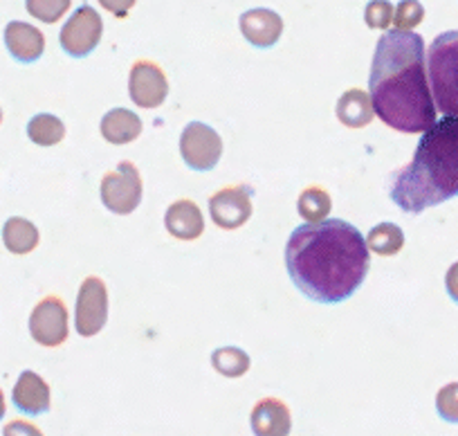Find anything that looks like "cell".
Instances as JSON below:
<instances>
[{
  "label": "cell",
  "instance_id": "1",
  "mask_svg": "<svg viewBox=\"0 0 458 436\" xmlns=\"http://www.w3.org/2000/svg\"><path fill=\"white\" fill-rule=\"evenodd\" d=\"M371 268L367 239L342 218L301 226L285 245V270L308 299L339 303L353 297Z\"/></svg>",
  "mask_w": 458,
  "mask_h": 436
},
{
  "label": "cell",
  "instance_id": "2",
  "mask_svg": "<svg viewBox=\"0 0 458 436\" xmlns=\"http://www.w3.org/2000/svg\"><path fill=\"white\" fill-rule=\"evenodd\" d=\"M369 97L373 113L400 133H425L436 124L420 34L398 30L382 34L369 74Z\"/></svg>",
  "mask_w": 458,
  "mask_h": 436
},
{
  "label": "cell",
  "instance_id": "3",
  "mask_svg": "<svg viewBox=\"0 0 458 436\" xmlns=\"http://www.w3.org/2000/svg\"><path fill=\"white\" fill-rule=\"evenodd\" d=\"M391 201L407 214L458 196V117L436 120L418 142L413 160L391 175Z\"/></svg>",
  "mask_w": 458,
  "mask_h": 436
},
{
  "label": "cell",
  "instance_id": "4",
  "mask_svg": "<svg viewBox=\"0 0 458 436\" xmlns=\"http://www.w3.org/2000/svg\"><path fill=\"white\" fill-rule=\"evenodd\" d=\"M427 79L436 111L458 117V30L434 38L427 50Z\"/></svg>",
  "mask_w": 458,
  "mask_h": 436
},
{
  "label": "cell",
  "instance_id": "5",
  "mask_svg": "<svg viewBox=\"0 0 458 436\" xmlns=\"http://www.w3.org/2000/svg\"><path fill=\"white\" fill-rule=\"evenodd\" d=\"M101 202L113 214L126 216L142 202V175L133 162H120L113 174L101 180Z\"/></svg>",
  "mask_w": 458,
  "mask_h": 436
},
{
  "label": "cell",
  "instance_id": "6",
  "mask_svg": "<svg viewBox=\"0 0 458 436\" xmlns=\"http://www.w3.org/2000/svg\"><path fill=\"white\" fill-rule=\"evenodd\" d=\"M101 34H104V21H101L99 12H95V7L90 5H81L77 12H72L68 23L64 25L59 41L65 55L83 59L99 46Z\"/></svg>",
  "mask_w": 458,
  "mask_h": 436
},
{
  "label": "cell",
  "instance_id": "7",
  "mask_svg": "<svg viewBox=\"0 0 458 436\" xmlns=\"http://www.w3.org/2000/svg\"><path fill=\"white\" fill-rule=\"evenodd\" d=\"M180 156L193 171H211L223 156V140L211 126L191 122L180 135Z\"/></svg>",
  "mask_w": 458,
  "mask_h": 436
},
{
  "label": "cell",
  "instance_id": "8",
  "mask_svg": "<svg viewBox=\"0 0 458 436\" xmlns=\"http://www.w3.org/2000/svg\"><path fill=\"white\" fill-rule=\"evenodd\" d=\"M108 320V290L99 277H86L79 288L74 306V326L83 338H92L104 329Z\"/></svg>",
  "mask_w": 458,
  "mask_h": 436
},
{
  "label": "cell",
  "instance_id": "9",
  "mask_svg": "<svg viewBox=\"0 0 458 436\" xmlns=\"http://www.w3.org/2000/svg\"><path fill=\"white\" fill-rule=\"evenodd\" d=\"M30 333L41 346H61L68 340V308L59 297H46L34 306L30 315Z\"/></svg>",
  "mask_w": 458,
  "mask_h": 436
},
{
  "label": "cell",
  "instance_id": "10",
  "mask_svg": "<svg viewBox=\"0 0 458 436\" xmlns=\"http://www.w3.org/2000/svg\"><path fill=\"white\" fill-rule=\"evenodd\" d=\"M252 187L248 184H236V187H225L209 198L211 221L223 230H239L252 216Z\"/></svg>",
  "mask_w": 458,
  "mask_h": 436
},
{
  "label": "cell",
  "instance_id": "11",
  "mask_svg": "<svg viewBox=\"0 0 458 436\" xmlns=\"http://www.w3.org/2000/svg\"><path fill=\"white\" fill-rule=\"evenodd\" d=\"M129 95L140 108H157L165 104L166 95H169V81H166L165 70L153 61H138L131 68Z\"/></svg>",
  "mask_w": 458,
  "mask_h": 436
},
{
  "label": "cell",
  "instance_id": "12",
  "mask_svg": "<svg viewBox=\"0 0 458 436\" xmlns=\"http://www.w3.org/2000/svg\"><path fill=\"white\" fill-rule=\"evenodd\" d=\"M241 34L254 47H275L284 34V19L272 10H250L239 19Z\"/></svg>",
  "mask_w": 458,
  "mask_h": 436
},
{
  "label": "cell",
  "instance_id": "13",
  "mask_svg": "<svg viewBox=\"0 0 458 436\" xmlns=\"http://www.w3.org/2000/svg\"><path fill=\"white\" fill-rule=\"evenodd\" d=\"M165 227L174 239L196 241L205 232V218H202L200 207L189 198L171 202L165 214Z\"/></svg>",
  "mask_w": 458,
  "mask_h": 436
},
{
  "label": "cell",
  "instance_id": "14",
  "mask_svg": "<svg viewBox=\"0 0 458 436\" xmlns=\"http://www.w3.org/2000/svg\"><path fill=\"white\" fill-rule=\"evenodd\" d=\"M5 46L19 64H34L46 52V37L34 25L12 21L5 28Z\"/></svg>",
  "mask_w": 458,
  "mask_h": 436
},
{
  "label": "cell",
  "instance_id": "15",
  "mask_svg": "<svg viewBox=\"0 0 458 436\" xmlns=\"http://www.w3.org/2000/svg\"><path fill=\"white\" fill-rule=\"evenodd\" d=\"M252 432L257 436H288L293 430V416L284 400L261 398L252 409Z\"/></svg>",
  "mask_w": 458,
  "mask_h": 436
},
{
  "label": "cell",
  "instance_id": "16",
  "mask_svg": "<svg viewBox=\"0 0 458 436\" xmlns=\"http://www.w3.org/2000/svg\"><path fill=\"white\" fill-rule=\"evenodd\" d=\"M12 400H14L16 409L30 414V416L46 414L50 409V385L38 373L23 372L12 391Z\"/></svg>",
  "mask_w": 458,
  "mask_h": 436
},
{
  "label": "cell",
  "instance_id": "17",
  "mask_svg": "<svg viewBox=\"0 0 458 436\" xmlns=\"http://www.w3.org/2000/svg\"><path fill=\"white\" fill-rule=\"evenodd\" d=\"M337 120L349 129H364L373 122V106L369 92L360 90V88H351L344 92L337 101Z\"/></svg>",
  "mask_w": 458,
  "mask_h": 436
},
{
  "label": "cell",
  "instance_id": "18",
  "mask_svg": "<svg viewBox=\"0 0 458 436\" xmlns=\"http://www.w3.org/2000/svg\"><path fill=\"white\" fill-rule=\"evenodd\" d=\"M101 135L110 144H129L142 133V120L129 108H113L101 120Z\"/></svg>",
  "mask_w": 458,
  "mask_h": 436
},
{
  "label": "cell",
  "instance_id": "19",
  "mask_svg": "<svg viewBox=\"0 0 458 436\" xmlns=\"http://www.w3.org/2000/svg\"><path fill=\"white\" fill-rule=\"evenodd\" d=\"M3 241L12 254H30L38 245V227L23 216H12L3 226Z\"/></svg>",
  "mask_w": 458,
  "mask_h": 436
},
{
  "label": "cell",
  "instance_id": "20",
  "mask_svg": "<svg viewBox=\"0 0 458 436\" xmlns=\"http://www.w3.org/2000/svg\"><path fill=\"white\" fill-rule=\"evenodd\" d=\"M330 209H333V201H330L328 192L324 187H308L303 189L301 196L297 201V211L308 226L315 223H324L328 218Z\"/></svg>",
  "mask_w": 458,
  "mask_h": 436
},
{
  "label": "cell",
  "instance_id": "21",
  "mask_svg": "<svg viewBox=\"0 0 458 436\" xmlns=\"http://www.w3.org/2000/svg\"><path fill=\"white\" fill-rule=\"evenodd\" d=\"M367 248L380 257H395L404 248V232L395 223H380L369 232Z\"/></svg>",
  "mask_w": 458,
  "mask_h": 436
},
{
  "label": "cell",
  "instance_id": "22",
  "mask_svg": "<svg viewBox=\"0 0 458 436\" xmlns=\"http://www.w3.org/2000/svg\"><path fill=\"white\" fill-rule=\"evenodd\" d=\"M28 138L38 147H55L65 138V124L56 115L41 113L28 122Z\"/></svg>",
  "mask_w": 458,
  "mask_h": 436
},
{
  "label": "cell",
  "instance_id": "23",
  "mask_svg": "<svg viewBox=\"0 0 458 436\" xmlns=\"http://www.w3.org/2000/svg\"><path fill=\"white\" fill-rule=\"evenodd\" d=\"M211 364L225 378H241L250 372V355L239 346H220L211 354Z\"/></svg>",
  "mask_w": 458,
  "mask_h": 436
},
{
  "label": "cell",
  "instance_id": "24",
  "mask_svg": "<svg viewBox=\"0 0 458 436\" xmlns=\"http://www.w3.org/2000/svg\"><path fill=\"white\" fill-rule=\"evenodd\" d=\"M422 19H425V7L416 0H404L394 12V25L398 32H411Z\"/></svg>",
  "mask_w": 458,
  "mask_h": 436
},
{
  "label": "cell",
  "instance_id": "25",
  "mask_svg": "<svg viewBox=\"0 0 458 436\" xmlns=\"http://www.w3.org/2000/svg\"><path fill=\"white\" fill-rule=\"evenodd\" d=\"M394 12L395 7L385 0H373L364 10V21L371 30H389L394 23Z\"/></svg>",
  "mask_w": 458,
  "mask_h": 436
},
{
  "label": "cell",
  "instance_id": "26",
  "mask_svg": "<svg viewBox=\"0 0 458 436\" xmlns=\"http://www.w3.org/2000/svg\"><path fill=\"white\" fill-rule=\"evenodd\" d=\"M438 416L447 423H458V382H449L436 396Z\"/></svg>",
  "mask_w": 458,
  "mask_h": 436
},
{
  "label": "cell",
  "instance_id": "27",
  "mask_svg": "<svg viewBox=\"0 0 458 436\" xmlns=\"http://www.w3.org/2000/svg\"><path fill=\"white\" fill-rule=\"evenodd\" d=\"M25 7H28V12L34 19L43 21V23H55V21H59L70 10V0H61V3H38V0H30Z\"/></svg>",
  "mask_w": 458,
  "mask_h": 436
},
{
  "label": "cell",
  "instance_id": "28",
  "mask_svg": "<svg viewBox=\"0 0 458 436\" xmlns=\"http://www.w3.org/2000/svg\"><path fill=\"white\" fill-rule=\"evenodd\" d=\"M3 436H43V432L37 425H32V423L16 418V421L7 423Z\"/></svg>",
  "mask_w": 458,
  "mask_h": 436
},
{
  "label": "cell",
  "instance_id": "29",
  "mask_svg": "<svg viewBox=\"0 0 458 436\" xmlns=\"http://www.w3.org/2000/svg\"><path fill=\"white\" fill-rule=\"evenodd\" d=\"M445 288H447L449 297L458 303V261L449 266L447 275H445Z\"/></svg>",
  "mask_w": 458,
  "mask_h": 436
},
{
  "label": "cell",
  "instance_id": "30",
  "mask_svg": "<svg viewBox=\"0 0 458 436\" xmlns=\"http://www.w3.org/2000/svg\"><path fill=\"white\" fill-rule=\"evenodd\" d=\"M3 416H5V396L0 391V421H3Z\"/></svg>",
  "mask_w": 458,
  "mask_h": 436
},
{
  "label": "cell",
  "instance_id": "31",
  "mask_svg": "<svg viewBox=\"0 0 458 436\" xmlns=\"http://www.w3.org/2000/svg\"><path fill=\"white\" fill-rule=\"evenodd\" d=\"M0 122H3V111H0Z\"/></svg>",
  "mask_w": 458,
  "mask_h": 436
}]
</instances>
